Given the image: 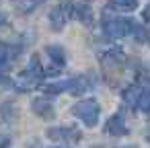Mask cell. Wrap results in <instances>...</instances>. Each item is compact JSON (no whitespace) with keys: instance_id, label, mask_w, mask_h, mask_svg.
Masks as SVG:
<instances>
[{"instance_id":"obj_1","label":"cell","mask_w":150,"mask_h":148,"mask_svg":"<svg viewBox=\"0 0 150 148\" xmlns=\"http://www.w3.org/2000/svg\"><path fill=\"white\" fill-rule=\"evenodd\" d=\"M105 33L113 39H121V37H144V31L140 25H136L132 19H123V17H117V19H109L105 21Z\"/></svg>"},{"instance_id":"obj_2","label":"cell","mask_w":150,"mask_h":148,"mask_svg":"<svg viewBox=\"0 0 150 148\" xmlns=\"http://www.w3.org/2000/svg\"><path fill=\"white\" fill-rule=\"evenodd\" d=\"M41 78H43V66H41L39 58L33 56L31 62H29V66L19 74V78H17V89H19V91H31V89H35V86L41 82Z\"/></svg>"},{"instance_id":"obj_3","label":"cell","mask_w":150,"mask_h":148,"mask_svg":"<svg viewBox=\"0 0 150 148\" xmlns=\"http://www.w3.org/2000/svg\"><path fill=\"white\" fill-rule=\"evenodd\" d=\"M72 113H74L86 127H93V125H97V119H99V103H97L95 99L78 101V103L72 107Z\"/></svg>"},{"instance_id":"obj_4","label":"cell","mask_w":150,"mask_h":148,"mask_svg":"<svg viewBox=\"0 0 150 148\" xmlns=\"http://www.w3.org/2000/svg\"><path fill=\"white\" fill-rule=\"evenodd\" d=\"M72 17H74V4L72 2H62L60 6H56L52 11L50 21H52V25H54L56 31H62L64 25L68 23V19H72Z\"/></svg>"},{"instance_id":"obj_5","label":"cell","mask_w":150,"mask_h":148,"mask_svg":"<svg viewBox=\"0 0 150 148\" xmlns=\"http://www.w3.org/2000/svg\"><path fill=\"white\" fill-rule=\"evenodd\" d=\"M105 130L111 136H125L127 134V125H125L123 113H115L113 117H109V121L105 123Z\"/></svg>"},{"instance_id":"obj_6","label":"cell","mask_w":150,"mask_h":148,"mask_svg":"<svg viewBox=\"0 0 150 148\" xmlns=\"http://www.w3.org/2000/svg\"><path fill=\"white\" fill-rule=\"evenodd\" d=\"M15 56H17L15 47H11L8 43H0V72H6L13 66Z\"/></svg>"},{"instance_id":"obj_7","label":"cell","mask_w":150,"mask_h":148,"mask_svg":"<svg viewBox=\"0 0 150 148\" xmlns=\"http://www.w3.org/2000/svg\"><path fill=\"white\" fill-rule=\"evenodd\" d=\"M140 95H142V89L140 86H136V84H132V86H127L125 91H123V103L125 105H129V107H136L138 105V99H140Z\"/></svg>"},{"instance_id":"obj_8","label":"cell","mask_w":150,"mask_h":148,"mask_svg":"<svg viewBox=\"0 0 150 148\" xmlns=\"http://www.w3.org/2000/svg\"><path fill=\"white\" fill-rule=\"evenodd\" d=\"M86 80H84V76H76V78H72L70 82H66V91H70L72 95H82L84 91H86Z\"/></svg>"},{"instance_id":"obj_9","label":"cell","mask_w":150,"mask_h":148,"mask_svg":"<svg viewBox=\"0 0 150 148\" xmlns=\"http://www.w3.org/2000/svg\"><path fill=\"white\" fill-rule=\"evenodd\" d=\"M33 111H35L37 115H41V117H54V107H52L45 99H37V101L33 103Z\"/></svg>"},{"instance_id":"obj_10","label":"cell","mask_w":150,"mask_h":148,"mask_svg":"<svg viewBox=\"0 0 150 148\" xmlns=\"http://www.w3.org/2000/svg\"><path fill=\"white\" fill-rule=\"evenodd\" d=\"M74 17H76L78 21L86 23V25L93 23V11H91L88 6H84V4H74Z\"/></svg>"},{"instance_id":"obj_11","label":"cell","mask_w":150,"mask_h":148,"mask_svg":"<svg viewBox=\"0 0 150 148\" xmlns=\"http://www.w3.org/2000/svg\"><path fill=\"white\" fill-rule=\"evenodd\" d=\"M47 56L52 58V62H54L58 68H62L64 62H66V58H64V50H62L60 45H50V47H47Z\"/></svg>"},{"instance_id":"obj_12","label":"cell","mask_w":150,"mask_h":148,"mask_svg":"<svg viewBox=\"0 0 150 148\" xmlns=\"http://www.w3.org/2000/svg\"><path fill=\"white\" fill-rule=\"evenodd\" d=\"M103 60H105L107 64H111V66H121L123 60H125V56H123L121 50H111V52H107V54L103 56Z\"/></svg>"},{"instance_id":"obj_13","label":"cell","mask_w":150,"mask_h":148,"mask_svg":"<svg viewBox=\"0 0 150 148\" xmlns=\"http://www.w3.org/2000/svg\"><path fill=\"white\" fill-rule=\"evenodd\" d=\"M47 136H50V138H64V140H66L68 136H72V138L76 140V138H78V132H74L72 127H56V130H50Z\"/></svg>"},{"instance_id":"obj_14","label":"cell","mask_w":150,"mask_h":148,"mask_svg":"<svg viewBox=\"0 0 150 148\" xmlns=\"http://www.w3.org/2000/svg\"><path fill=\"white\" fill-rule=\"evenodd\" d=\"M109 6H115V8H123V11H134L138 6V0H111Z\"/></svg>"},{"instance_id":"obj_15","label":"cell","mask_w":150,"mask_h":148,"mask_svg":"<svg viewBox=\"0 0 150 148\" xmlns=\"http://www.w3.org/2000/svg\"><path fill=\"white\" fill-rule=\"evenodd\" d=\"M136 107H138L140 111H144V113H150V91H142V95H140Z\"/></svg>"},{"instance_id":"obj_16","label":"cell","mask_w":150,"mask_h":148,"mask_svg":"<svg viewBox=\"0 0 150 148\" xmlns=\"http://www.w3.org/2000/svg\"><path fill=\"white\" fill-rule=\"evenodd\" d=\"M41 91H43L45 95H56V93H62V91H66V82H56V84H45V86H41Z\"/></svg>"},{"instance_id":"obj_17","label":"cell","mask_w":150,"mask_h":148,"mask_svg":"<svg viewBox=\"0 0 150 148\" xmlns=\"http://www.w3.org/2000/svg\"><path fill=\"white\" fill-rule=\"evenodd\" d=\"M144 21H150V4L144 8Z\"/></svg>"},{"instance_id":"obj_18","label":"cell","mask_w":150,"mask_h":148,"mask_svg":"<svg viewBox=\"0 0 150 148\" xmlns=\"http://www.w3.org/2000/svg\"><path fill=\"white\" fill-rule=\"evenodd\" d=\"M4 23H6V17H4L2 13H0V25H4Z\"/></svg>"},{"instance_id":"obj_19","label":"cell","mask_w":150,"mask_h":148,"mask_svg":"<svg viewBox=\"0 0 150 148\" xmlns=\"http://www.w3.org/2000/svg\"><path fill=\"white\" fill-rule=\"evenodd\" d=\"M33 4H41V2H45V0H31Z\"/></svg>"},{"instance_id":"obj_20","label":"cell","mask_w":150,"mask_h":148,"mask_svg":"<svg viewBox=\"0 0 150 148\" xmlns=\"http://www.w3.org/2000/svg\"><path fill=\"white\" fill-rule=\"evenodd\" d=\"M146 138H148V140H150V132H148V136H146Z\"/></svg>"}]
</instances>
